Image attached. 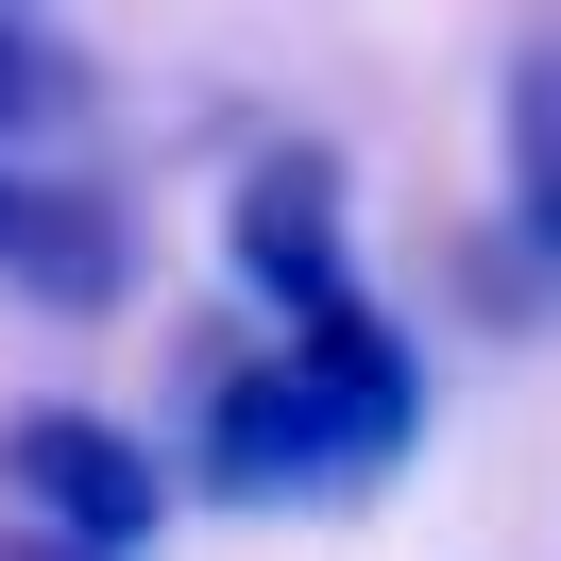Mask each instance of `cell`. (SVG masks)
Wrapping results in <instances>:
<instances>
[{
    "mask_svg": "<svg viewBox=\"0 0 561 561\" xmlns=\"http://www.w3.org/2000/svg\"><path fill=\"white\" fill-rule=\"evenodd\" d=\"M425 443V357L409 323L357 289V307L289 323L273 357H205L187 375V477L221 511H341V493H391Z\"/></svg>",
    "mask_w": 561,
    "mask_h": 561,
    "instance_id": "6da1fadb",
    "label": "cell"
},
{
    "mask_svg": "<svg viewBox=\"0 0 561 561\" xmlns=\"http://www.w3.org/2000/svg\"><path fill=\"white\" fill-rule=\"evenodd\" d=\"M0 273L35 289V307H119V273H137V221H119V187H18V221H0Z\"/></svg>",
    "mask_w": 561,
    "mask_h": 561,
    "instance_id": "277c9868",
    "label": "cell"
},
{
    "mask_svg": "<svg viewBox=\"0 0 561 561\" xmlns=\"http://www.w3.org/2000/svg\"><path fill=\"white\" fill-rule=\"evenodd\" d=\"M221 255H239V289L273 323L357 307V273H341V153H323V137H273L239 171V205H221Z\"/></svg>",
    "mask_w": 561,
    "mask_h": 561,
    "instance_id": "3957f363",
    "label": "cell"
},
{
    "mask_svg": "<svg viewBox=\"0 0 561 561\" xmlns=\"http://www.w3.org/2000/svg\"><path fill=\"white\" fill-rule=\"evenodd\" d=\"M0 477L35 511V545H69V561H137L171 527V459L137 425H103V409H18L0 425Z\"/></svg>",
    "mask_w": 561,
    "mask_h": 561,
    "instance_id": "7a4b0ae2",
    "label": "cell"
},
{
    "mask_svg": "<svg viewBox=\"0 0 561 561\" xmlns=\"http://www.w3.org/2000/svg\"><path fill=\"white\" fill-rule=\"evenodd\" d=\"M0 221H18V171H0Z\"/></svg>",
    "mask_w": 561,
    "mask_h": 561,
    "instance_id": "52a82bcc",
    "label": "cell"
},
{
    "mask_svg": "<svg viewBox=\"0 0 561 561\" xmlns=\"http://www.w3.org/2000/svg\"><path fill=\"white\" fill-rule=\"evenodd\" d=\"M69 119H85V69L0 0V171H18V137H69Z\"/></svg>",
    "mask_w": 561,
    "mask_h": 561,
    "instance_id": "8992f818",
    "label": "cell"
},
{
    "mask_svg": "<svg viewBox=\"0 0 561 561\" xmlns=\"http://www.w3.org/2000/svg\"><path fill=\"white\" fill-rule=\"evenodd\" d=\"M493 137H511V221H527V255L561 273V35L511 69V103H493Z\"/></svg>",
    "mask_w": 561,
    "mask_h": 561,
    "instance_id": "5b68a950",
    "label": "cell"
}]
</instances>
